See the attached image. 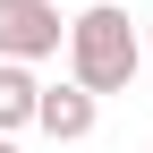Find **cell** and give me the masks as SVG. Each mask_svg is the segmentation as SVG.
I'll return each instance as SVG.
<instances>
[{
  "label": "cell",
  "mask_w": 153,
  "mask_h": 153,
  "mask_svg": "<svg viewBox=\"0 0 153 153\" xmlns=\"http://www.w3.org/2000/svg\"><path fill=\"white\" fill-rule=\"evenodd\" d=\"M68 43V17L51 0H0V60H51Z\"/></svg>",
  "instance_id": "cell-2"
},
{
  "label": "cell",
  "mask_w": 153,
  "mask_h": 153,
  "mask_svg": "<svg viewBox=\"0 0 153 153\" xmlns=\"http://www.w3.org/2000/svg\"><path fill=\"white\" fill-rule=\"evenodd\" d=\"M34 111H43L34 60H0V136H9V128H34Z\"/></svg>",
  "instance_id": "cell-4"
},
{
  "label": "cell",
  "mask_w": 153,
  "mask_h": 153,
  "mask_svg": "<svg viewBox=\"0 0 153 153\" xmlns=\"http://www.w3.org/2000/svg\"><path fill=\"white\" fill-rule=\"evenodd\" d=\"M68 76L94 94H119L136 76V26H128L119 0H94V9L68 17Z\"/></svg>",
  "instance_id": "cell-1"
},
{
  "label": "cell",
  "mask_w": 153,
  "mask_h": 153,
  "mask_svg": "<svg viewBox=\"0 0 153 153\" xmlns=\"http://www.w3.org/2000/svg\"><path fill=\"white\" fill-rule=\"evenodd\" d=\"M94 119H102V94H94V85H76V76H68V85H43L34 128H43L51 145H85V136H94Z\"/></svg>",
  "instance_id": "cell-3"
},
{
  "label": "cell",
  "mask_w": 153,
  "mask_h": 153,
  "mask_svg": "<svg viewBox=\"0 0 153 153\" xmlns=\"http://www.w3.org/2000/svg\"><path fill=\"white\" fill-rule=\"evenodd\" d=\"M0 153H17V145H9V136H0Z\"/></svg>",
  "instance_id": "cell-5"
}]
</instances>
